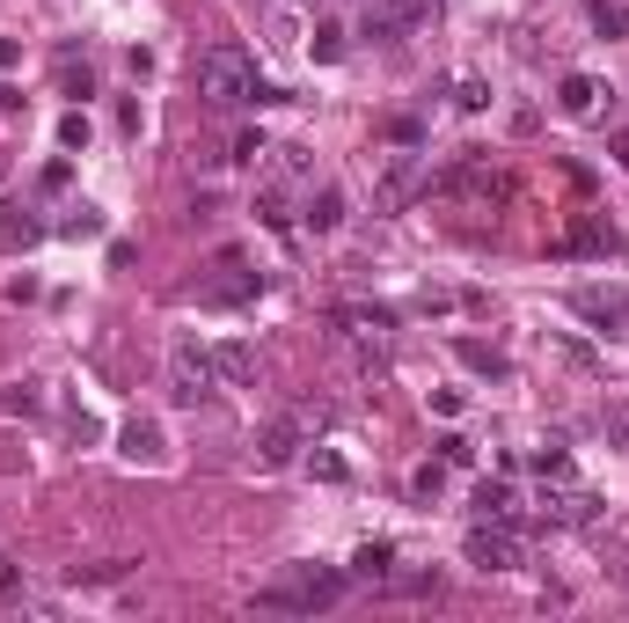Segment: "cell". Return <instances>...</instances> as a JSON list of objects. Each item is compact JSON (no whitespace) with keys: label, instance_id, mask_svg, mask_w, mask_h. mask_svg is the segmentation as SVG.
Instances as JSON below:
<instances>
[{"label":"cell","instance_id":"obj_1","mask_svg":"<svg viewBox=\"0 0 629 623\" xmlns=\"http://www.w3.org/2000/svg\"><path fill=\"white\" fill-rule=\"evenodd\" d=\"M345 594H351V572L293 565V572H279L271 587H257V609H293V616H314V609H337Z\"/></svg>","mask_w":629,"mask_h":623},{"label":"cell","instance_id":"obj_2","mask_svg":"<svg viewBox=\"0 0 629 623\" xmlns=\"http://www.w3.org/2000/svg\"><path fill=\"white\" fill-rule=\"evenodd\" d=\"M425 191H432V198H455V206H476V214H490V206H506V198H512V177H506L490 155H476V147H469L455 169L425 177Z\"/></svg>","mask_w":629,"mask_h":623},{"label":"cell","instance_id":"obj_3","mask_svg":"<svg viewBox=\"0 0 629 623\" xmlns=\"http://www.w3.org/2000/svg\"><path fill=\"white\" fill-rule=\"evenodd\" d=\"M198 96H206L212 110H234L257 96V67H249L242 44H206L198 52Z\"/></svg>","mask_w":629,"mask_h":623},{"label":"cell","instance_id":"obj_4","mask_svg":"<svg viewBox=\"0 0 629 623\" xmlns=\"http://www.w3.org/2000/svg\"><path fill=\"white\" fill-rule=\"evenodd\" d=\"M425 177H432V169H425V155H418V147H396V155H373V206H381V214H396V206H410V198L425 191Z\"/></svg>","mask_w":629,"mask_h":623},{"label":"cell","instance_id":"obj_5","mask_svg":"<svg viewBox=\"0 0 629 623\" xmlns=\"http://www.w3.org/2000/svg\"><path fill=\"white\" fill-rule=\"evenodd\" d=\"M461 557H469L476 572H520L527 565V543L512 521H476L469 535H461Z\"/></svg>","mask_w":629,"mask_h":623},{"label":"cell","instance_id":"obj_6","mask_svg":"<svg viewBox=\"0 0 629 623\" xmlns=\"http://www.w3.org/2000/svg\"><path fill=\"white\" fill-rule=\"evenodd\" d=\"M212 382H220L212 353H206L198 338H176V345H169V396H176V404H206Z\"/></svg>","mask_w":629,"mask_h":623},{"label":"cell","instance_id":"obj_7","mask_svg":"<svg viewBox=\"0 0 629 623\" xmlns=\"http://www.w3.org/2000/svg\"><path fill=\"white\" fill-rule=\"evenodd\" d=\"M542 521L549 528H593L600 521V492H586V484H571V477H542Z\"/></svg>","mask_w":629,"mask_h":623},{"label":"cell","instance_id":"obj_8","mask_svg":"<svg viewBox=\"0 0 629 623\" xmlns=\"http://www.w3.org/2000/svg\"><path fill=\"white\" fill-rule=\"evenodd\" d=\"M571 316H586L593 330H622V323H629V286H622V279L571 286Z\"/></svg>","mask_w":629,"mask_h":623},{"label":"cell","instance_id":"obj_9","mask_svg":"<svg viewBox=\"0 0 629 623\" xmlns=\"http://www.w3.org/2000/svg\"><path fill=\"white\" fill-rule=\"evenodd\" d=\"M432 16H439V0H381V8H367V30H359V37L396 44V37H410L418 22H432Z\"/></svg>","mask_w":629,"mask_h":623},{"label":"cell","instance_id":"obj_10","mask_svg":"<svg viewBox=\"0 0 629 623\" xmlns=\"http://www.w3.org/2000/svg\"><path fill=\"white\" fill-rule=\"evenodd\" d=\"M557 110H563V118H578V125H593V118H608V110H615V89L600 81V73H563V81H557Z\"/></svg>","mask_w":629,"mask_h":623},{"label":"cell","instance_id":"obj_11","mask_svg":"<svg viewBox=\"0 0 629 623\" xmlns=\"http://www.w3.org/2000/svg\"><path fill=\"white\" fill-rule=\"evenodd\" d=\"M308 447V426H300V411H279V418H263L257 426V463L263 469H286Z\"/></svg>","mask_w":629,"mask_h":623},{"label":"cell","instance_id":"obj_12","mask_svg":"<svg viewBox=\"0 0 629 623\" xmlns=\"http://www.w3.org/2000/svg\"><path fill=\"white\" fill-rule=\"evenodd\" d=\"M622 249V235L608 228L600 214H586V220H571V228L557 235V257H615Z\"/></svg>","mask_w":629,"mask_h":623},{"label":"cell","instance_id":"obj_13","mask_svg":"<svg viewBox=\"0 0 629 623\" xmlns=\"http://www.w3.org/2000/svg\"><path fill=\"white\" fill-rule=\"evenodd\" d=\"M220 271H228V279H212L206 286V301H257V294H263V271H249V257H242V249H220Z\"/></svg>","mask_w":629,"mask_h":623},{"label":"cell","instance_id":"obj_14","mask_svg":"<svg viewBox=\"0 0 629 623\" xmlns=\"http://www.w3.org/2000/svg\"><path fill=\"white\" fill-rule=\"evenodd\" d=\"M337 338L345 345H381L388 330H396V308H337Z\"/></svg>","mask_w":629,"mask_h":623},{"label":"cell","instance_id":"obj_15","mask_svg":"<svg viewBox=\"0 0 629 623\" xmlns=\"http://www.w3.org/2000/svg\"><path fill=\"white\" fill-rule=\"evenodd\" d=\"M212 367H220V382H234V389H257V382H263V353H257V345H242V338L212 345Z\"/></svg>","mask_w":629,"mask_h":623},{"label":"cell","instance_id":"obj_16","mask_svg":"<svg viewBox=\"0 0 629 623\" xmlns=\"http://www.w3.org/2000/svg\"><path fill=\"white\" fill-rule=\"evenodd\" d=\"M118 455H124V463H147V469H154V463H169V441H161V426H154V418H124Z\"/></svg>","mask_w":629,"mask_h":623},{"label":"cell","instance_id":"obj_17","mask_svg":"<svg viewBox=\"0 0 629 623\" xmlns=\"http://www.w3.org/2000/svg\"><path fill=\"white\" fill-rule=\"evenodd\" d=\"M469 514L476 521H512V514H520V492H512L506 477H483V484H476V498H469Z\"/></svg>","mask_w":629,"mask_h":623},{"label":"cell","instance_id":"obj_18","mask_svg":"<svg viewBox=\"0 0 629 623\" xmlns=\"http://www.w3.org/2000/svg\"><path fill=\"white\" fill-rule=\"evenodd\" d=\"M455 359L469 374H490V382H498V374H512V359L498 353V345H483V338H455Z\"/></svg>","mask_w":629,"mask_h":623},{"label":"cell","instance_id":"obj_19","mask_svg":"<svg viewBox=\"0 0 629 623\" xmlns=\"http://www.w3.org/2000/svg\"><path fill=\"white\" fill-rule=\"evenodd\" d=\"M308 220L314 235H330V228H345V191H337V184H322V191H308Z\"/></svg>","mask_w":629,"mask_h":623},{"label":"cell","instance_id":"obj_20","mask_svg":"<svg viewBox=\"0 0 629 623\" xmlns=\"http://www.w3.org/2000/svg\"><path fill=\"white\" fill-rule=\"evenodd\" d=\"M388 565H396V543H359L351 551V580H388Z\"/></svg>","mask_w":629,"mask_h":623},{"label":"cell","instance_id":"obj_21","mask_svg":"<svg viewBox=\"0 0 629 623\" xmlns=\"http://www.w3.org/2000/svg\"><path fill=\"white\" fill-rule=\"evenodd\" d=\"M52 235H67V243H81V235H103V214H96V206H67V214L52 220Z\"/></svg>","mask_w":629,"mask_h":623},{"label":"cell","instance_id":"obj_22","mask_svg":"<svg viewBox=\"0 0 629 623\" xmlns=\"http://www.w3.org/2000/svg\"><path fill=\"white\" fill-rule=\"evenodd\" d=\"M439 492H447V463H418L410 469V498H418V506H439Z\"/></svg>","mask_w":629,"mask_h":623},{"label":"cell","instance_id":"obj_23","mask_svg":"<svg viewBox=\"0 0 629 623\" xmlns=\"http://www.w3.org/2000/svg\"><path fill=\"white\" fill-rule=\"evenodd\" d=\"M37 235H44V220H30V214H16V206H8V214H0V249H30L37 243Z\"/></svg>","mask_w":629,"mask_h":623},{"label":"cell","instance_id":"obj_24","mask_svg":"<svg viewBox=\"0 0 629 623\" xmlns=\"http://www.w3.org/2000/svg\"><path fill=\"white\" fill-rule=\"evenodd\" d=\"M593 30L600 37H629V0H593Z\"/></svg>","mask_w":629,"mask_h":623},{"label":"cell","instance_id":"obj_25","mask_svg":"<svg viewBox=\"0 0 629 623\" xmlns=\"http://www.w3.org/2000/svg\"><path fill=\"white\" fill-rule=\"evenodd\" d=\"M455 110H469V118H476V110H490V81H483V73H461V81H455Z\"/></svg>","mask_w":629,"mask_h":623},{"label":"cell","instance_id":"obj_26","mask_svg":"<svg viewBox=\"0 0 629 623\" xmlns=\"http://www.w3.org/2000/svg\"><path fill=\"white\" fill-rule=\"evenodd\" d=\"M527 469H535V477H571V455L549 441V447H535V455H527Z\"/></svg>","mask_w":629,"mask_h":623},{"label":"cell","instance_id":"obj_27","mask_svg":"<svg viewBox=\"0 0 629 623\" xmlns=\"http://www.w3.org/2000/svg\"><path fill=\"white\" fill-rule=\"evenodd\" d=\"M308 469H314V477H322V484H345V477H351L337 447H314V455H308Z\"/></svg>","mask_w":629,"mask_h":623},{"label":"cell","instance_id":"obj_28","mask_svg":"<svg viewBox=\"0 0 629 623\" xmlns=\"http://www.w3.org/2000/svg\"><path fill=\"white\" fill-rule=\"evenodd\" d=\"M314 59H345V30L337 22H314Z\"/></svg>","mask_w":629,"mask_h":623},{"label":"cell","instance_id":"obj_29","mask_svg":"<svg viewBox=\"0 0 629 623\" xmlns=\"http://www.w3.org/2000/svg\"><path fill=\"white\" fill-rule=\"evenodd\" d=\"M300 426H337V404H322V396H300Z\"/></svg>","mask_w":629,"mask_h":623},{"label":"cell","instance_id":"obj_30","mask_svg":"<svg viewBox=\"0 0 629 623\" xmlns=\"http://www.w3.org/2000/svg\"><path fill=\"white\" fill-rule=\"evenodd\" d=\"M59 89H67V96H96V73H88V67H73V59H67V67H59Z\"/></svg>","mask_w":629,"mask_h":623},{"label":"cell","instance_id":"obj_31","mask_svg":"<svg viewBox=\"0 0 629 623\" xmlns=\"http://www.w3.org/2000/svg\"><path fill=\"white\" fill-rule=\"evenodd\" d=\"M59 147H88V110H67V118H59Z\"/></svg>","mask_w":629,"mask_h":623},{"label":"cell","instance_id":"obj_32","mask_svg":"<svg viewBox=\"0 0 629 623\" xmlns=\"http://www.w3.org/2000/svg\"><path fill=\"white\" fill-rule=\"evenodd\" d=\"M0 404H8V411H22V418H30V411H37V404H44V396H37V382H16V389L0 396Z\"/></svg>","mask_w":629,"mask_h":623},{"label":"cell","instance_id":"obj_33","mask_svg":"<svg viewBox=\"0 0 629 623\" xmlns=\"http://www.w3.org/2000/svg\"><path fill=\"white\" fill-rule=\"evenodd\" d=\"M271 155V140H263V132H242V140H234V161H263Z\"/></svg>","mask_w":629,"mask_h":623},{"label":"cell","instance_id":"obj_34","mask_svg":"<svg viewBox=\"0 0 629 623\" xmlns=\"http://www.w3.org/2000/svg\"><path fill=\"white\" fill-rule=\"evenodd\" d=\"M439 463L461 469V463H476V447H469V441H439Z\"/></svg>","mask_w":629,"mask_h":623},{"label":"cell","instance_id":"obj_35","mask_svg":"<svg viewBox=\"0 0 629 623\" xmlns=\"http://www.w3.org/2000/svg\"><path fill=\"white\" fill-rule=\"evenodd\" d=\"M461 404H469L461 389H432V411H439V418H461Z\"/></svg>","mask_w":629,"mask_h":623},{"label":"cell","instance_id":"obj_36","mask_svg":"<svg viewBox=\"0 0 629 623\" xmlns=\"http://www.w3.org/2000/svg\"><path fill=\"white\" fill-rule=\"evenodd\" d=\"M0 602H22V572L8 565V557H0Z\"/></svg>","mask_w":629,"mask_h":623},{"label":"cell","instance_id":"obj_37","mask_svg":"<svg viewBox=\"0 0 629 623\" xmlns=\"http://www.w3.org/2000/svg\"><path fill=\"white\" fill-rule=\"evenodd\" d=\"M608 441H615V447H629V404H615V411H608Z\"/></svg>","mask_w":629,"mask_h":623},{"label":"cell","instance_id":"obj_38","mask_svg":"<svg viewBox=\"0 0 629 623\" xmlns=\"http://www.w3.org/2000/svg\"><path fill=\"white\" fill-rule=\"evenodd\" d=\"M615 161H622V169H629V132H622V140H615Z\"/></svg>","mask_w":629,"mask_h":623}]
</instances>
